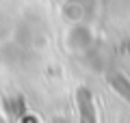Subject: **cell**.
I'll use <instances>...</instances> for the list:
<instances>
[{
	"mask_svg": "<svg viewBox=\"0 0 130 123\" xmlns=\"http://www.w3.org/2000/svg\"><path fill=\"white\" fill-rule=\"evenodd\" d=\"M80 110H83V123H95V112H93V99L87 89H80L78 93Z\"/></svg>",
	"mask_w": 130,
	"mask_h": 123,
	"instance_id": "1",
	"label": "cell"
},
{
	"mask_svg": "<svg viewBox=\"0 0 130 123\" xmlns=\"http://www.w3.org/2000/svg\"><path fill=\"white\" fill-rule=\"evenodd\" d=\"M111 82H113V87H115L119 93H124V97L130 101V82L126 80L124 76H113V78H111Z\"/></svg>",
	"mask_w": 130,
	"mask_h": 123,
	"instance_id": "2",
	"label": "cell"
}]
</instances>
